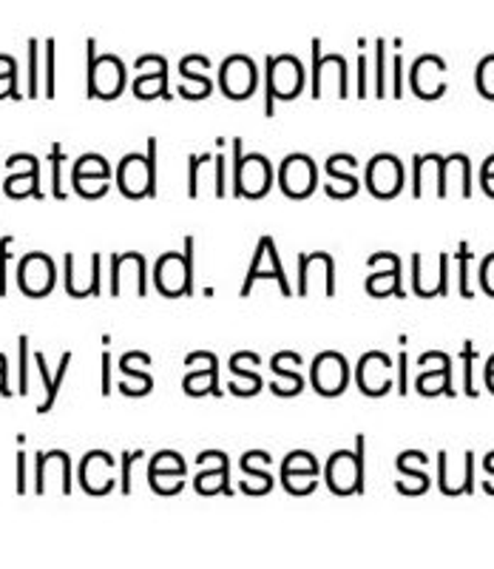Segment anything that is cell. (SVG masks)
I'll use <instances>...</instances> for the list:
<instances>
[{"mask_svg": "<svg viewBox=\"0 0 494 569\" xmlns=\"http://www.w3.org/2000/svg\"><path fill=\"white\" fill-rule=\"evenodd\" d=\"M399 365H401V382H399L401 388L399 390L406 396V365H410V362H406V350L399 356Z\"/></svg>", "mask_w": 494, "mask_h": 569, "instance_id": "42", "label": "cell"}, {"mask_svg": "<svg viewBox=\"0 0 494 569\" xmlns=\"http://www.w3.org/2000/svg\"><path fill=\"white\" fill-rule=\"evenodd\" d=\"M270 368L276 370V373H282L284 379H288V382H273L270 385V390H273V393L276 396H295V393H302V388H304V379L299 373H295L293 368H288V365H284V359L282 356H273V365H270Z\"/></svg>", "mask_w": 494, "mask_h": 569, "instance_id": "22", "label": "cell"}, {"mask_svg": "<svg viewBox=\"0 0 494 569\" xmlns=\"http://www.w3.org/2000/svg\"><path fill=\"white\" fill-rule=\"evenodd\" d=\"M264 461H270V456L264 453V450H253V453H244L242 459V470L251 476L253 481H259V492H268L270 487H273V479H270V472L262 470L259 465H264ZM253 481H242V490L251 492Z\"/></svg>", "mask_w": 494, "mask_h": 569, "instance_id": "19", "label": "cell"}, {"mask_svg": "<svg viewBox=\"0 0 494 569\" xmlns=\"http://www.w3.org/2000/svg\"><path fill=\"white\" fill-rule=\"evenodd\" d=\"M236 154V174H233V194L236 197H262L273 186V169L264 154H242V140H233Z\"/></svg>", "mask_w": 494, "mask_h": 569, "instance_id": "3", "label": "cell"}, {"mask_svg": "<svg viewBox=\"0 0 494 569\" xmlns=\"http://www.w3.org/2000/svg\"><path fill=\"white\" fill-rule=\"evenodd\" d=\"M18 284L29 297H46L54 284V266L46 253H27L18 266Z\"/></svg>", "mask_w": 494, "mask_h": 569, "instance_id": "13", "label": "cell"}, {"mask_svg": "<svg viewBox=\"0 0 494 569\" xmlns=\"http://www.w3.org/2000/svg\"><path fill=\"white\" fill-rule=\"evenodd\" d=\"M12 237H3L0 240V297H7V266H9V246H12Z\"/></svg>", "mask_w": 494, "mask_h": 569, "instance_id": "34", "label": "cell"}, {"mask_svg": "<svg viewBox=\"0 0 494 569\" xmlns=\"http://www.w3.org/2000/svg\"><path fill=\"white\" fill-rule=\"evenodd\" d=\"M134 91L137 98L148 100V98H168V63L160 66L157 71H151V74H140L134 83Z\"/></svg>", "mask_w": 494, "mask_h": 569, "instance_id": "20", "label": "cell"}, {"mask_svg": "<svg viewBox=\"0 0 494 569\" xmlns=\"http://www.w3.org/2000/svg\"><path fill=\"white\" fill-rule=\"evenodd\" d=\"M205 154H191V171H188V194H200V166H205Z\"/></svg>", "mask_w": 494, "mask_h": 569, "instance_id": "29", "label": "cell"}, {"mask_svg": "<svg viewBox=\"0 0 494 569\" xmlns=\"http://www.w3.org/2000/svg\"><path fill=\"white\" fill-rule=\"evenodd\" d=\"M355 157L353 154H333L327 160V171L333 180L344 182V191H347V197H353L355 191H359V177L350 174V171H344V166H355Z\"/></svg>", "mask_w": 494, "mask_h": 569, "instance_id": "23", "label": "cell"}, {"mask_svg": "<svg viewBox=\"0 0 494 569\" xmlns=\"http://www.w3.org/2000/svg\"><path fill=\"white\" fill-rule=\"evenodd\" d=\"M103 393H111V356L103 353Z\"/></svg>", "mask_w": 494, "mask_h": 569, "instance_id": "41", "label": "cell"}, {"mask_svg": "<svg viewBox=\"0 0 494 569\" xmlns=\"http://www.w3.org/2000/svg\"><path fill=\"white\" fill-rule=\"evenodd\" d=\"M481 284L488 297H494V253H488L481 266Z\"/></svg>", "mask_w": 494, "mask_h": 569, "instance_id": "36", "label": "cell"}, {"mask_svg": "<svg viewBox=\"0 0 494 569\" xmlns=\"http://www.w3.org/2000/svg\"><path fill=\"white\" fill-rule=\"evenodd\" d=\"M182 479H185V461H182V456L171 453V450L154 456V461L148 467V481H151V487H154L157 492H162V496H174V492H180Z\"/></svg>", "mask_w": 494, "mask_h": 569, "instance_id": "14", "label": "cell"}, {"mask_svg": "<svg viewBox=\"0 0 494 569\" xmlns=\"http://www.w3.org/2000/svg\"><path fill=\"white\" fill-rule=\"evenodd\" d=\"M213 162H216V197H225V140H219Z\"/></svg>", "mask_w": 494, "mask_h": 569, "instance_id": "32", "label": "cell"}, {"mask_svg": "<svg viewBox=\"0 0 494 569\" xmlns=\"http://www.w3.org/2000/svg\"><path fill=\"white\" fill-rule=\"evenodd\" d=\"M327 485L339 496H350V492L364 487V439H359L355 453L353 450H339V453L330 456Z\"/></svg>", "mask_w": 494, "mask_h": 569, "instance_id": "5", "label": "cell"}, {"mask_svg": "<svg viewBox=\"0 0 494 569\" xmlns=\"http://www.w3.org/2000/svg\"><path fill=\"white\" fill-rule=\"evenodd\" d=\"M481 182H483V188H486L488 194L494 197V177H486V180H481Z\"/></svg>", "mask_w": 494, "mask_h": 569, "instance_id": "45", "label": "cell"}, {"mask_svg": "<svg viewBox=\"0 0 494 569\" xmlns=\"http://www.w3.org/2000/svg\"><path fill=\"white\" fill-rule=\"evenodd\" d=\"M54 94V43L46 40V98Z\"/></svg>", "mask_w": 494, "mask_h": 569, "instance_id": "31", "label": "cell"}, {"mask_svg": "<svg viewBox=\"0 0 494 569\" xmlns=\"http://www.w3.org/2000/svg\"><path fill=\"white\" fill-rule=\"evenodd\" d=\"M34 362H38V370H40V376H43V388H46V401H40L38 413H49V410H52V405H54V399H58L60 385H63V379H65V370H69L71 353H63V359H60L58 376H49V370H46V356L43 353L34 356Z\"/></svg>", "mask_w": 494, "mask_h": 569, "instance_id": "17", "label": "cell"}, {"mask_svg": "<svg viewBox=\"0 0 494 569\" xmlns=\"http://www.w3.org/2000/svg\"><path fill=\"white\" fill-rule=\"evenodd\" d=\"M256 63H253L248 54H231V58L222 63L219 69V86L231 100H244L251 98L256 91Z\"/></svg>", "mask_w": 494, "mask_h": 569, "instance_id": "8", "label": "cell"}, {"mask_svg": "<svg viewBox=\"0 0 494 569\" xmlns=\"http://www.w3.org/2000/svg\"><path fill=\"white\" fill-rule=\"evenodd\" d=\"M120 180L122 194L129 197H148L157 191V140L151 137L148 142V154H125L120 162Z\"/></svg>", "mask_w": 494, "mask_h": 569, "instance_id": "4", "label": "cell"}, {"mask_svg": "<svg viewBox=\"0 0 494 569\" xmlns=\"http://www.w3.org/2000/svg\"><path fill=\"white\" fill-rule=\"evenodd\" d=\"M200 465V476H196V490L211 496V492H231L228 487V456L219 450H208V453L196 456Z\"/></svg>", "mask_w": 494, "mask_h": 569, "instance_id": "15", "label": "cell"}, {"mask_svg": "<svg viewBox=\"0 0 494 569\" xmlns=\"http://www.w3.org/2000/svg\"><path fill=\"white\" fill-rule=\"evenodd\" d=\"M310 379H313V388L319 390L321 396H341L347 390L350 382L347 359L341 353H335V350H324V353L315 356Z\"/></svg>", "mask_w": 494, "mask_h": 569, "instance_id": "7", "label": "cell"}, {"mask_svg": "<svg viewBox=\"0 0 494 569\" xmlns=\"http://www.w3.org/2000/svg\"><path fill=\"white\" fill-rule=\"evenodd\" d=\"M256 279H276V282L282 284L284 297H293V288H290L288 277H284L282 262H279V251H276V242H273V237H262V240H259L256 259H253L251 271H248V279H244L242 291L239 293H242V297H248Z\"/></svg>", "mask_w": 494, "mask_h": 569, "instance_id": "9", "label": "cell"}, {"mask_svg": "<svg viewBox=\"0 0 494 569\" xmlns=\"http://www.w3.org/2000/svg\"><path fill=\"white\" fill-rule=\"evenodd\" d=\"M370 91H366V58L364 52L359 54V98H366Z\"/></svg>", "mask_w": 494, "mask_h": 569, "instance_id": "40", "label": "cell"}, {"mask_svg": "<svg viewBox=\"0 0 494 569\" xmlns=\"http://www.w3.org/2000/svg\"><path fill=\"white\" fill-rule=\"evenodd\" d=\"M279 182H282L284 194L288 197H308L319 182V169L310 154H288L279 171Z\"/></svg>", "mask_w": 494, "mask_h": 569, "instance_id": "11", "label": "cell"}, {"mask_svg": "<svg viewBox=\"0 0 494 569\" xmlns=\"http://www.w3.org/2000/svg\"><path fill=\"white\" fill-rule=\"evenodd\" d=\"M185 393L188 396H202V393H219V365L196 373L185 376Z\"/></svg>", "mask_w": 494, "mask_h": 569, "instance_id": "21", "label": "cell"}, {"mask_svg": "<svg viewBox=\"0 0 494 569\" xmlns=\"http://www.w3.org/2000/svg\"><path fill=\"white\" fill-rule=\"evenodd\" d=\"M282 481L293 496H308L319 485V476H313V472H282Z\"/></svg>", "mask_w": 494, "mask_h": 569, "instance_id": "25", "label": "cell"}, {"mask_svg": "<svg viewBox=\"0 0 494 569\" xmlns=\"http://www.w3.org/2000/svg\"><path fill=\"white\" fill-rule=\"evenodd\" d=\"M89 94L91 98H117L125 86V69H122V60L114 54H103L97 58L94 54V40H89Z\"/></svg>", "mask_w": 494, "mask_h": 569, "instance_id": "6", "label": "cell"}, {"mask_svg": "<svg viewBox=\"0 0 494 569\" xmlns=\"http://www.w3.org/2000/svg\"><path fill=\"white\" fill-rule=\"evenodd\" d=\"M461 356H463V368H466V393L475 396V382H472V365H475V356H477L475 345H472V342L463 345Z\"/></svg>", "mask_w": 494, "mask_h": 569, "instance_id": "33", "label": "cell"}, {"mask_svg": "<svg viewBox=\"0 0 494 569\" xmlns=\"http://www.w3.org/2000/svg\"><path fill=\"white\" fill-rule=\"evenodd\" d=\"M282 472H313V476H319V461L308 450H295V453H290L284 459Z\"/></svg>", "mask_w": 494, "mask_h": 569, "instance_id": "26", "label": "cell"}, {"mask_svg": "<svg viewBox=\"0 0 494 569\" xmlns=\"http://www.w3.org/2000/svg\"><path fill=\"white\" fill-rule=\"evenodd\" d=\"M304 86V69L299 58L293 54H279V58H268V78H264V111L273 117V100H293Z\"/></svg>", "mask_w": 494, "mask_h": 569, "instance_id": "2", "label": "cell"}, {"mask_svg": "<svg viewBox=\"0 0 494 569\" xmlns=\"http://www.w3.org/2000/svg\"><path fill=\"white\" fill-rule=\"evenodd\" d=\"M392 359L381 350H370L359 362V388L366 396H384L392 388Z\"/></svg>", "mask_w": 494, "mask_h": 569, "instance_id": "12", "label": "cell"}, {"mask_svg": "<svg viewBox=\"0 0 494 569\" xmlns=\"http://www.w3.org/2000/svg\"><path fill=\"white\" fill-rule=\"evenodd\" d=\"M384 49L386 40H375V98H384L386 94V71H384Z\"/></svg>", "mask_w": 494, "mask_h": 569, "instance_id": "27", "label": "cell"}, {"mask_svg": "<svg viewBox=\"0 0 494 569\" xmlns=\"http://www.w3.org/2000/svg\"><path fill=\"white\" fill-rule=\"evenodd\" d=\"M29 66H32V80H29V94H38V43H29Z\"/></svg>", "mask_w": 494, "mask_h": 569, "instance_id": "38", "label": "cell"}, {"mask_svg": "<svg viewBox=\"0 0 494 569\" xmlns=\"http://www.w3.org/2000/svg\"><path fill=\"white\" fill-rule=\"evenodd\" d=\"M154 282L165 297H188L193 291V237L185 240V251H168L157 259Z\"/></svg>", "mask_w": 494, "mask_h": 569, "instance_id": "1", "label": "cell"}, {"mask_svg": "<svg viewBox=\"0 0 494 569\" xmlns=\"http://www.w3.org/2000/svg\"><path fill=\"white\" fill-rule=\"evenodd\" d=\"M468 259H472V251H468L466 242H461V251H457V266H461V297L472 299V282H468Z\"/></svg>", "mask_w": 494, "mask_h": 569, "instance_id": "28", "label": "cell"}, {"mask_svg": "<svg viewBox=\"0 0 494 569\" xmlns=\"http://www.w3.org/2000/svg\"><path fill=\"white\" fill-rule=\"evenodd\" d=\"M52 182H54V197L63 200L65 191H63V177H60V166H63V146H52Z\"/></svg>", "mask_w": 494, "mask_h": 569, "instance_id": "30", "label": "cell"}, {"mask_svg": "<svg viewBox=\"0 0 494 569\" xmlns=\"http://www.w3.org/2000/svg\"><path fill=\"white\" fill-rule=\"evenodd\" d=\"M366 188L375 197H395L404 188V166L395 154H375L366 166Z\"/></svg>", "mask_w": 494, "mask_h": 569, "instance_id": "10", "label": "cell"}, {"mask_svg": "<svg viewBox=\"0 0 494 569\" xmlns=\"http://www.w3.org/2000/svg\"><path fill=\"white\" fill-rule=\"evenodd\" d=\"M486 382H488V390L494 393V356L488 359V368H486Z\"/></svg>", "mask_w": 494, "mask_h": 569, "instance_id": "44", "label": "cell"}, {"mask_svg": "<svg viewBox=\"0 0 494 569\" xmlns=\"http://www.w3.org/2000/svg\"><path fill=\"white\" fill-rule=\"evenodd\" d=\"M486 177H494V154L488 157L486 162H483V171H481V180H486Z\"/></svg>", "mask_w": 494, "mask_h": 569, "instance_id": "43", "label": "cell"}, {"mask_svg": "<svg viewBox=\"0 0 494 569\" xmlns=\"http://www.w3.org/2000/svg\"><path fill=\"white\" fill-rule=\"evenodd\" d=\"M417 390L424 396H435L441 393V390H446V393H455L452 390V370H432L430 373H421V379H417Z\"/></svg>", "mask_w": 494, "mask_h": 569, "instance_id": "24", "label": "cell"}, {"mask_svg": "<svg viewBox=\"0 0 494 569\" xmlns=\"http://www.w3.org/2000/svg\"><path fill=\"white\" fill-rule=\"evenodd\" d=\"M80 479H83V487L89 492H105L111 485H114V461L105 453H89L83 459V467H80Z\"/></svg>", "mask_w": 494, "mask_h": 569, "instance_id": "16", "label": "cell"}, {"mask_svg": "<svg viewBox=\"0 0 494 569\" xmlns=\"http://www.w3.org/2000/svg\"><path fill=\"white\" fill-rule=\"evenodd\" d=\"M366 293L370 297H406L404 288H401V262L390 268V271L370 273L366 277Z\"/></svg>", "mask_w": 494, "mask_h": 569, "instance_id": "18", "label": "cell"}, {"mask_svg": "<svg viewBox=\"0 0 494 569\" xmlns=\"http://www.w3.org/2000/svg\"><path fill=\"white\" fill-rule=\"evenodd\" d=\"M395 98H401L404 94V60L395 58V91H392Z\"/></svg>", "mask_w": 494, "mask_h": 569, "instance_id": "39", "label": "cell"}, {"mask_svg": "<svg viewBox=\"0 0 494 569\" xmlns=\"http://www.w3.org/2000/svg\"><path fill=\"white\" fill-rule=\"evenodd\" d=\"M18 350H20V393H27V390H29V379H27V353H29V339H27V337H20Z\"/></svg>", "mask_w": 494, "mask_h": 569, "instance_id": "37", "label": "cell"}, {"mask_svg": "<svg viewBox=\"0 0 494 569\" xmlns=\"http://www.w3.org/2000/svg\"><path fill=\"white\" fill-rule=\"evenodd\" d=\"M399 470L401 472H406V476H412V479H417V485L424 487H430V476H426L424 470H415V467H412V461H410V453H401L399 456Z\"/></svg>", "mask_w": 494, "mask_h": 569, "instance_id": "35", "label": "cell"}]
</instances>
